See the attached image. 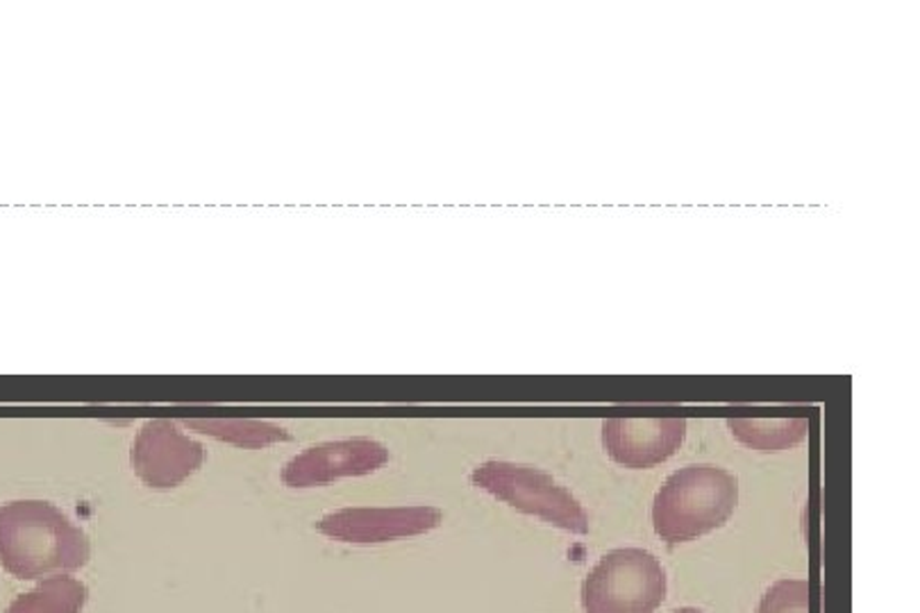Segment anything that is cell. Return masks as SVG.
<instances>
[{
    "label": "cell",
    "instance_id": "obj_1",
    "mask_svg": "<svg viewBox=\"0 0 920 613\" xmlns=\"http://www.w3.org/2000/svg\"><path fill=\"white\" fill-rule=\"evenodd\" d=\"M89 539L55 505L19 501L0 507V566L17 580L81 570Z\"/></svg>",
    "mask_w": 920,
    "mask_h": 613
},
{
    "label": "cell",
    "instance_id": "obj_2",
    "mask_svg": "<svg viewBox=\"0 0 920 613\" xmlns=\"http://www.w3.org/2000/svg\"><path fill=\"white\" fill-rule=\"evenodd\" d=\"M739 482L718 466L694 464L673 473L655 495L653 527L668 546L700 539L732 518Z\"/></svg>",
    "mask_w": 920,
    "mask_h": 613
},
{
    "label": "cell",
    "instance_id": "obj_3",
    "mask_svg": "<svg viewBox=\"0 0 920 613\" xmlns=\"http://www.w3.org/2000/svg\"><path fill=\"white\" fill-rule=\"evenodd\" d=\"M668 578L662 561L641 548L605 555L587 574V613H655L666 600Z\"/></svg>",
    "mask_w": 920,
    "mask_h": 613
},
{
    "label": "cell",
    "instance_id": "obj_4",
    "mask_svg": "<svg viewBox=\"0 0 920 613\" xmlns=\"http://www.w3.org/2000/svg\"><path fill=\"white\" fill-rule=\"evenodd\" d=\"M471 482L521 514L536 516L570 534L589 531V516L578 497L539 469L486 462L473 471Z\"/></svg>",
    "mask_w": 920,
    "mask_h": 613
},
{
    "label": "cell",
    "instance_id": "obj_5",
    "mask_svg": "<svg viewBox=\"0 0 920 613\" xmlns=\"http://www.w3.org/2000/svg\"><path fill=\"white\" fill-rule=\"evenodd\" d=\"M132 469L150 488H173L199 471L205 450L182 434L171 420H150L132 443Z\"/></svg>",
    "mask_w": 920,
    "mask_h": 613
},
{
    "label": "cell",
    "instance_id": "obj_6",
    "mask_svg": "<svg viewBox=\"0 0 920 613\" xmlns=\"http://www.w3.org/2000/svg\"><path fill=\"white\" fill-rule=\"evenodd\" d=\"M441 525V512L420 507H351L323 516L317 529L343 544H387L432 531Z\"/></svg>",
    "mask_w": 920,
    "mask_h": 613
},
{
    "label": "cell",
    "instance_id": "obj_7",
    "mask_svg": "<svg viewBox=\"0 0 920 613\" xmlns=\"http://www.w3.org/2000/svg\"><path fill=\"white\" fill-rule=\"evenodd\" d=\"M389 450L373 439L330 441L307 448L285 464L282 482L291 488L323 486L339 477L368 475L387 464Z\"/></svg>",
    "mask_w": 920,
    "mask_h": 613
},
{
    "label": "cell",
    "instance_id": "obj_8",
    "mask_svg": "<svg viewBox=\"0 0 920 613\" xmlns=\"http://www.w3.org/2000/svg\"><path fill=\"white\" fill-rule=\"evenodd\" d=\"M686 437L684 418H609L602 443L613 462L628 469H650L671 459Z\"/></svg>",
    "mask_w": 920,
    "mask_h": 613
},
{
    "label": "cell",
    "instance_id": "obj_9",
    "mask_svg": "<svg viewBox=\"0 0 920 613\" xmlns=\"http://www.w3.org/2000/svg\"><path fill=\"white\" fill-rule=\"evenodd\" d=\"M87 600L89 591L81 580L55 574L19 595L6 613H81Z\"/></svg>",
    "mask_w": 920,
    "mask_h": 613
},
{
    "label": "cell",
    "instance_id": "obj_10",
    "mask_svg": "<svg viewBox=\"0 0 920 613\" xmlns=\"http://www.w3.org/2000/svg\"><path fill=\"white\" fill-rule=\"evenodd\" d=\"M732 434L759 452H780L807 437V418H732Z\"/></svg>",
    "mask_w": 920,
    "mask_h": 613
},
{
    "label": "cell",
    "instance_id": "obj_11",
    "mask_svg": "<svg viewBox=\"0 0 920 613\" xmlns=\"http://www.w3.org/2000/svg\"><path fill=\"white\" fill-rule=\"evenodd\" d=\"M184 426L239 448H266L291 439L287 430L253 418H201L186 420Z\"/></svg>",
    "mask_w": 920,
    "mask_h": 613
},
{
    "label": "cell",
    "instance_id": "obj_12",
    "mask_svg": "<svg viewBox=\"0 0 920 613\" xmlns=\"http://www.w3.org/2000/svg\"><path fill=\"white\" fill-rule=\"evenodd\" d=\"M757 613H810V582L780 580L763 593Z\"/></svg>",
    "mask_w": 920,
    "mask_h": 613
},
{
    "label": "cell",
    "instance_id": "obj_13",
    "mask_svg": "<svg viewBox=\"0 0 920 613\" xmlns=\"http://www.w3.org/2000/svg\"><path fill=\"white\" fill-rule=\"evenodd\" d=\"M673 613H705V611H700V609H692V606H682V609H677V611H673Z\"/></svg>",
    "mask_w": 920,
    "mask_h": 613
}]
</instances>
